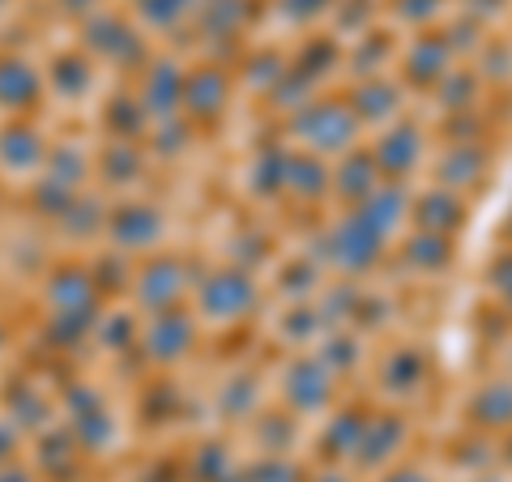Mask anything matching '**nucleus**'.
<instances>
[]
</instances>
